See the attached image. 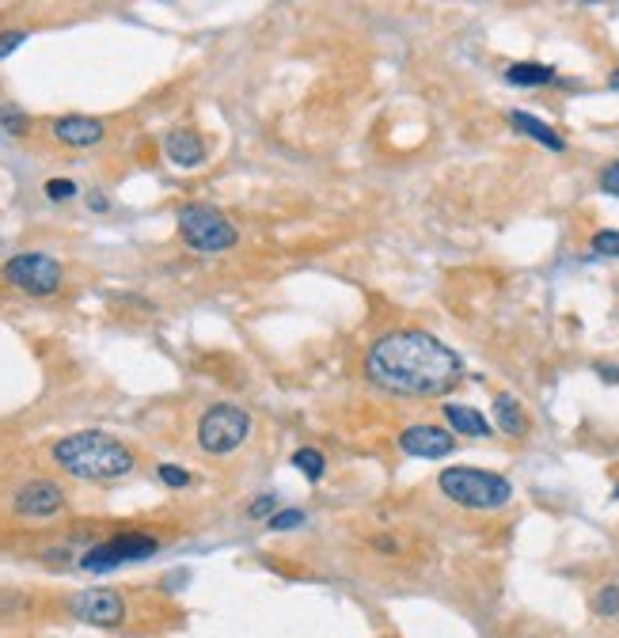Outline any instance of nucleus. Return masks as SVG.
Returning <instances> with one entry per match:
<instances>
[{
    "label": "nucleus",
    "mask_w": 619,
    "mask_h": 638,
    "mask_svg": "<svg viewBox=\"0 0 619 638\" xmlns=\"http://www.w3.org/2000/svg\"><path fill=\"white\" fill-rule=\"evenodd\" d=\"M179 236L190 251H202V255H217V251H228L236 247L240 232L232 228L221 209L213 206H183L179 209Z\"/></svg>",
    "instance_id": "4"
},
{
    "label": "nucleus",
    "mask_w": 619,
    "mask_h": 638,
    "mask_svg": "<svg viewBox=\"0 0 619 638\" xmlns=\"http://www.w3.org/2000/svg\"><path fill=\"white\" fill-rule=\"evenodd\" d=\"M54 460L84 483H114L133 471V452L103 430H80L54 445Z\"/></svg>",
    "instance_id": "2"
},
{
    "label": "nucleus",
    "mask_w": 619,
    "mask_h": 638,
    "mask_svg": "<svg viewBox=\"0 0 619 638\" xmlns=\"http://www.w3.org/2000/svg\"><path fill=\"white\" fill-rule=\"evenodd\" d=\"M601 376H608V380H619V365H601Z\"/></svg>",
    "instance_id": "28"
},
{
    "label": "nucleus",
    "mask_w": 619,
    "mask_h": 638,
    "mask_svg": "<svg viewBox=\"0 0 619 638\" xmlns=\"http://www.w3.org/2000/svg\"><path fill=\"white\" fill-rule=\"evenodd\" d=\"M445 418L456 433H468V437H490V422L475 407L464 403H445Z\"/></svg>",
    "instance_id": "15"
},
{
    "label": "nucleus",
    "mask_w": 619,
    "mask_h": 638,
    "mask_svg": "<svg viewBox=\"0 0 619 638\" xmlns=\"http://www.w3.org/2000/svg\"><path fill=\"white\" fill-rule=\"evenodd\" d=\"M0 126L12 133V137H19V133L27 130V118H23L16 107H0Z\"/></svg>",
    "instance_id": "23"
},
{
    "label": "nucleus",
    "mask_w": 619,
    "mask_h": 638,
    "mask_svg": "<svg viewBox=\"0 0 619 638\" xmlns=\"http://www.w3.org/2000/svg\"><path fill=\"white\" fill-rule=\"evenodd\" d=\"M601 187L608 190V194H616V198H619V160H616V164H608V168L601 171Z\"/></svg>",
    "instance_id": "25"
},
{
    "label": "nucleus",
    "mask_w": 619,
    "mask_h": 638,
    "mask_svg": "<svg viewBox=\"0 0 619 638\" xmlns=\"http://www.w3.org/2000/svg\"><path fill=\"white\" fill-rule=\"evenodd\" d=\"M42 190H46V198H50V202H69V198H76L73 179H50Z\"/></svg>",
    "instance_id": "22"
},
{
    "label": "nucleus",
    "mask_w": 619,
    "mask_h": 638,
    "mask_svg": "<svg viewBox=\"0 0 619 638\" xmlns=\"http://www.w3.org/2000/svg\"><path fill=\"white\" fill-rule=\"evenodd\" d=\"M156 551H160V540L149 536V532H122V536H114L107 544L92 547L80 559V566L92 570V574H107V570H114V566L122 563H141V559H149Z\"/></svg>",
    "instance_id": "7"
},
{
    "label": "nucleus",
    "mask_w": 619,
    "mask_h": 638,
    "mask_svg": "<svg viewBox=\"0 0 619 638\" xmlns=\"http://www.w3.org/2000/svg\"><path fill=\"white\" fill-rule=\"evenodd\" d=\"M164 152H168L171 164H179V168H198L206 160V141L194 130H171L164 137Z\"/></svg>",
    "instance_id": "12"
},
{
    "label": "nucleus",
    "mask_w": 619,
    "mask_h": 638,
    "mask_svg": "<svg viewBox=\"0 0 619 638\" xmlns=\"http://www.w3.org/2000/svg\"><path fill=\"white\" fill-rule=\"evenodd\" d=\"M506 80L513 88H544L555 80V69L551 65H536V61H517L506 69Z\"/></svg>",
    "instance_id": "16"
},
{
    "label": "nucleus",
    "mask_w": 619,
    "mask_h": 638,
    "mask_svg": "<svg viewBox=\"0 0 619 638\" xmlns=\"http://www.w3.org/2000/svg\"><path fill=\"white\" fill-rule=\"evenodd\" d=\"M12 509H16L19 517H35V521L54 517V513L65 509V490L57 487L54 479H31L27 487H19Z\"/></svg>",
    "instance_id": "9"
},
{
    "label": "nucleus",
    "mask_w": 619,
    "mask_h": 638,
    "mask_svg": "<svg viewBox=\"0 0 619 638\" xmlns=\"http://www.w3.org/2000/svg\"><path fill=\"white\" fill-rule=\"evenodd\" d=\"M293 468L304 471V479H308V483H319V479H323V471H327V464H323V452L297 449L293 452Z\"/></svg>",
    "instance_id": "17"
},
{
    "label": "nucleus",
    "mask_w": 619,
    "mask_h": 638,
    "mask_svg": "<svg viewBox=\"0 0 619 638\" xmlns=\"http://www.w3.org/2000/svg\"><path fill=\"white\" fill-rule=\"evenodd\" d=\"M509 122H513V130H521L525 137H532L536 145H544V149H551V152H563L566 149V141L559 137V133L551 130L547 122H540L536 114H525V111H513L509 114Z\"/></svg>",
    "instance_id": "13"
},
{
    "label": "nucleus",
    "mask_w": 619,
    "mask_h": 638,
    "mask_svg": "<svg viewBox=\"0 0 619 638\" xmlns=\"http://www.w3.org/2000/svg\"><path fill=\"white\" fill-rule=\"evenodd\" d=\"M494 418H498L502 433H509V437H525L528 433V414L525 407L517 403V395H509V392L498 395V399H494Z\"/></svg>",
    "instance_id": "14"
},
{
    "label": "nucleus",
    "mask_w": 619,
    "mask_h": 638,
    "mask_svg": "<svg viewBox=\"0 0 619 638\" xmlns=\"http://www.w3.org/2000/svg\"><path fill=\"white\" fill-rule=\"evenodd\" d=\"M107 137V126L92 114H61L54 122V141L65 149H95Z\"/></svg>",
    "instance_id": "11"
},
{
    "label": "nucleus",
    "mask_w": 619,
    "mask_h": 638,
    "mask_svg": "<svg viewBox=\"0 0 619 638\" xmlns=\"http://www.w3.org/2000/svg\"><path fill=\"white\" fill-rule=\"evenodd\" d=\"M4 282L23 289L27 297H54L61 289V263L46 251H23L4 263Z\"/></svg>",
    "instance_id": "6"
},
{
    "label": "nucleus",
    "mask_w": 619,
    "mask_h": 638,
    "mask_svg": "<svg viewBox=\"0 0 619 638\" xmlns=\"http://www.w3.org/2000/svg\"><path fill=\"white\" fill-rule=\"evenodd\" d=\"M23 42H27V31H4V35H0V57H8L16 46H23Z\"/></svg>",
    "instance_id": "24"
},
{
    "label": "nucleus",
    "mask_w": 619,
    "mask_h": 638,
    "mask_svg": "<svg viewBox=\"0 0 619 638\" xmlns=\"http://www.w3.org/2000/svg\"><path fill=\"white\" fill-rule=\"evenodd\" d=\"M304 525V513L301 509H282L270 517V532H289V528H301Z\"/></svg>",
    "instance_id": "21"
},
{
    "label": "nucleus",
    "mask_w": 619,
    "mask_h": 638,
    "mask_svg": "<svg viewBox=\"0 0 619 638\" xmlns=\"http://www.w3.org/2000/svg\"><path fill=\"white\" fill-rule=\"evenodd\" d=\"M69 612L92 627H118L126 620V601L118 589H80L69 597Z\"/></svg>",
    "instance_id": "8"
},
{
    "label": "nucleus",
    "mask_w": 619,
    "mask_h": 638,
    "mask_svg": "<svg viewBox=\"0 0 619 638\" xmlns=\"http://www.w3.org/2000/svg\"><path fill=\"white\" fill-rule=\"evenodd\" d=\"M274 502H278L274 494H266V498H259V502L251 506V517H266V513H274Z\"/></svg>",
    "instance_id": "26"
},
{
    "label": "nucleus",
    "mask_w": 619,
    "mask_h": 638,
    "mask_svg": "<svg viewBox=\"0 0 619 638\" xmlns=\"http://www.w3.org/2000/svg\"><path fill=\"white\" fill-rule=\"evenodd\" d=\"M156 475H160V483H168V487H175V490L190 487V471L179 468V464H160Z\"/></svg>",
    "instance_id": "19"
},
{
    "label": "nucleus",
    "mask_w": 619,
    "mask_h": 638,
    "mask_svg": "<svg viewBox=\"0 0 619 638\" xmlns=\"http://www.w3.org/2000/svg\"><path fill=\"white\" fill-rule=\"evenodd\" d=\"M593 251H597L601 259H619V228H601V232L593 236Z\"/></svg>",
    "instance_id": "18"
},
{
    "label": "nucleus",
    "mask_w": 619,
    "mask_h": 638,
    "mask_svg": "<svg viewBox=\"0 0 619 638\" xmlns=\"http://www.w3.org/2000/svg\"><path fill=\"white\" fill-rule=\"evenodd\" d=\"M365 376L373 388L388 395L430 399L456 388V380L464 376V361L426 331H392L369 346Z\"/></svg>",
    "instance_id": "1"
},
{
    "label": "nucleus",
    "mask_w": 619,
    "mask_h": 638,
    "mask_svg": "<svg viewBox=\"0 0 619 638\" xmlns=\"http://www.w3.org/2000/svg\"><path fill=\"white\" fill-rule=\"evenodd\" d=\"M399 449L407 456H418V460H441V456H449L456 449V441L441 426H407L399 433Z\"/></svg>",
    "instance_id": "10"
},
{
    "label": "nucleus",
    "mask_w": 619,
    "mask_h": 638,
    "mask_svg": "<svg viewBox=\"0 0 619 638\" xmlns=\"http://www.w3.org/2000/svg\"><path fill=\"white\" fill-rule=\"evenodd\" d=\"M608 84H612V88H616V92H619V69H616V73H612V76H608Z\"/></svg>",
    "instance_id": "29"
},
{
    "label": "nucleus",
    "mask_w": 619,
    "mask_h": 638,
    "mask_svg": "<svg viewBox=\"0 0 619 638\" xmlns=\"http://www.w3.org/2000/svg\"><path fill=\"white\" fill-rule=\"evenodd\" d=\"M437 487L441 494L464 509H479V513H490V509L509 506L513 498V483L506 475H494V471L483 468H449L437 475Z\"/></svg>",
    "instance_id": "3"
},
{
    "label": "nucleus",
    "mask_w": 619,
    "mask_h": 638,
    "mask_svg": "<svg viewBox=\"0 0 619 638\" xmlns=\"http://www.w3.org/2000/svg\"><path fill=\"white\" fill-rule=\"evenodd\" d=\"M247 433H251V414L236 403H217L198 422V449L209 456H228L244 445Z\"/></svg>",
    "instance_id": "5"
},
{
    "label": "nucleus",
    "mask_w": 619,
    "mask_h": 638,
    "mask_svg": "<svg viewBox=\"0 0 619 638\" xmlns=\"http://www.w3.org/2000/svg\"><path fill=\"white\" fill-rule=\"evenodd\" d=\"M88 206H92L95 213H107V206H111V202H107V198H103L99 190H92V194H88Z\"/></svg>",
    "instance_id": "27"
},
{
    "label": "nucleus",
    "mask_w": 619,
    "mask_h": 638,
    "mask_svg": "<svg viewBox=\"0 0 619 638\" xmlns=\"http://www.w3.org/2000/svg\"><path fill=\"white\" fill-rule=\"evenodd\" d=\"M593 608H597L601 616H616L619 612V585H604L601 593H597V601H593Z\"/></svg>",
    "instance_id": "20"
}]
</instances>
